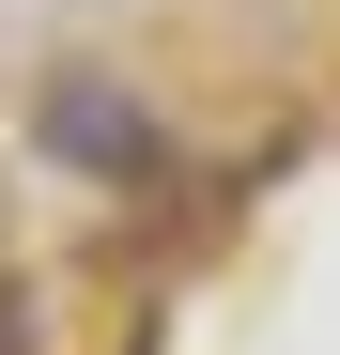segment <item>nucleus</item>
<instances>
[{
  "mask_svg": "<svg viewBox=\"0 0 340 355\" xmlns=\"http://www.w3.org/2000/svg\"><path fill=\"white\" fill-rule=\"evenodd\" d=\"M46 139H62V170H155V108L108 78H46Z\"/></svg>",
  "mask_w": 340,
  "mask_h": 355,
  "instance_id": "obj_1",
  "label": "nucleus"
},
{
  "mask_svg": "<svg viewBox=\"0 0 340 355\" xmlns=\"http://www.w3.org/2000/svg\"><path fill=\"white\" fill-rule=\"evenodd\" d=\"M0 355H31V293L16 278H0Z\"/></svg>",
  "mask_w": 340,
  "mask_h": 355,
  "instance_id": "obj_2",
  "label": "nucleus"
}]
</instances>
